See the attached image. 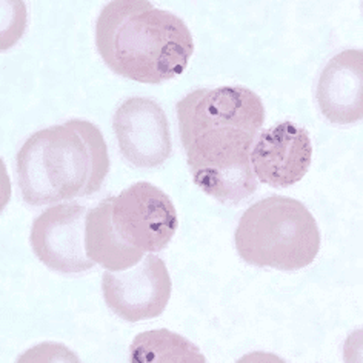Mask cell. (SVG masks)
Returning a JSON list of instances; mask_svg holds the SVG:
<instances>
[{
    "label": "cell",
    "instance_id": "obj_3",
    "mask_svg": "<svg viewBox=\"0 0 363 363\" xmlns=\"http://www.w3.org/2000/svg\"><path fill=\"white\" fill-rule=\"evenodd\" d=\"M235 250L248 265L298 271L315 260L320 231L311 211L291 197L271 196L251 205L235 230Z\"/></svg>",
    "mask_w": 363,
    "mask_h": 363
},
{
    "label": "cell",
    "instance_id": "obj_11",
    "mask_svg": "<svg viewBox=\"0 0 363 363\" xmlns=\"http://www.w3.org/2000/svg\"><path fill=\"white\" fill-rule=\"evenodd\" d=\"M315 97L323 117L334 125H351L362 119V50H345L330 59L322 69Z\"/></svg>",
    "mask_w": 363,
    "mask_h": 363
},
{
    "label": "cell",
    "instance_id": "obj_9",
    "mask_svg": "<svg viewBox=\"0 0 363 363\" xmlns=\"http://www.w3.org/2000/svg\"><path fill=\"white\" fill-rule=\"evenodd\" d=\"M113 130L122 156L135 168H157L172 156L168 117L152 99H126L114 113Z\"/></svg>",
    "mask_w": 363,
    "mask_h": 363
},
{
    "label": "cell",
    "instance_id": "obj_2",
    "mask_svg": "<svg viewBox=\"0 0 363 363\" xmlns=\"http://www.w3.org/2000/svg\"><path fill=\"white\" fill-rule=\"evenodd\" d=\"M16 168L26 203L56 205L96 194L110 171V156L101 128L74 119L30 135Z\"/></svg>",
    "mask_w": 363,
    "mask_h": 363
},
{
    "label": "cell",
    "instance_id": "obj_10",
    "mask_svg": "<svg viewBox=\"0 0 363 363\" xmlns=\"http://www.w3.org/2000/svg\"><path fill=\"white\" fill-rule=\"evenodd\" d=\"M311 157L310 134L288 121L263 130L251 150L254 174L272 188H288L301 182L310 169Z\"/></svg>",
    "mask_w": 363,
    "mask_h": 363
},
{
    "label": "cell",
    "instance_id": "obj_4",
    "mask_svg": "<svg viewBox=\"0 0 363 363\" xmlns=\"http://www.w3.org/2000/svg\"><path fill=\"white\" fill-rule=\"evenodd\" d=\"M256 134L239 126H213L182 142L194 184L226 205H239L257 191L251 165Z\"/></svg>",
    "mask_w": 363,
    "mask_h": 363
},
{
    "label": "cell",
    "instance_id": "obj_1",
    "mask_svg": "<svg viewBox=\"0 0 363 363\" xmlns=\"http://www.w3.org/2000/svg\"><path fill=\"white\" fill-rule=\"evenodd\" d=\"M96 47L114 74L157 85L186 69L194 39L179 16L147 0H114L99 14Z\"/></svg>",
    "mask_w": 363,
    "mask_h": 363
},
{
    "label": "cell",
    "instance_id": "obj_8",
    "mask_svg": "<svg viewBox=\"0 0 363 363\" xmlns=\"http://www.w3.org/2000/svg\"><path fill=\"white\" fill-rule=\"evenodd\" d=\"M102 294L108 308L126 322L159 317L169 302L171 277L159 256L145 257L133 269L105 271Z\"/></svg>",
    "mask_w": 363,
    "mask_h": 363
},
{
    "label": "cell",
    "instance_id": "obj_6",
    "mask_svg": "<svg viewBox=\"0 0 363 363\" xmlns=\"http://www.w3.org/2000/svg\"><path fill=\"white\" fill-rule=\"evenodd\" d=\"M182 142L213 126H239L256 134L265 122L262 99L247 86L201 88L176 105Z\"/></svg>",
    "mask_w": 363,
    "mask_h": 363
},
{
    "label": "cell",
    "instance_id": "obj_13",
    "mask_svg": "<svg viewBox=\"0 0 363 363\" xmlns=\"http://www.w3.org/2000/svg\"><path fill=\"white\" fill-rule=\"evenodd\" d=\"M133 363H205L206 359L193 342L169 330L145 331L134 337Z\"/></svg>",
    "mask_w": 363,
    "mask_h": 363
},
{
    "label": "cell",
    "instance_id": "obj_7",
    "mask_svg": "<svg viewBox=\"0 0 363 363\" xmlns=\"http://www.w3.org/2000/svg\"><path fill=\"white\" fill-rule=\"evenodd\" d=\"M86 208L69 201L43 211L31 226L30 243L45 267L62 274H80L96 263L85 247Z\"/></svg>",
    "mask_w": 363,
    "mask_h": 363
},
{
    "label": "cell",
    "instance_id": "obj_12",
    "mask_svg": "<svg viewBox=\"0 0 363 363\" xmlns=\"http://www.w3.org/2000/svg\"><path fill=\"white\" fill-rule=\"evenodd\" d=\"M114 197H106L86 213L85 247L88 257L108 271H125L143 259L139 248L122 240L113 223Z\"/></svg>",
    "mask_w": 363,
    "mask_h": 363
},
{
    "label": "cell",
    "instance_id": "obj_5",
    "mask_svg": "<svg viewBox=\"0 0 363 363\" xmlns=\"http://www.w3.org/2000/svg\"><path fill=\"white\" fill-rule=\"evenodd\" d=\"M113 223L123 242L147 252L165 250L179 225L174 203L148 182H138L114 197Z\"/></svg>",
    "mask_w": 363,
    "mask_h": 363
}]
</instances>
